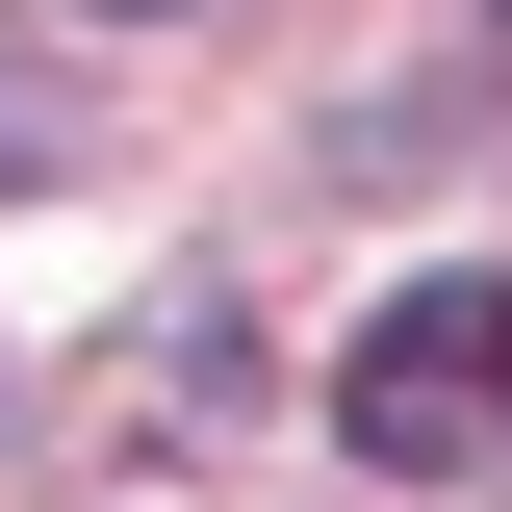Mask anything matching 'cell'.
I'll return each instance as SVG.
<instances>
[{
	"label": "cell",
	"mask_w": 512,
	"mask_h": 512,
	"mask_svg": "<svg viewBox=\"0 0 512 512\" xmlns=\"http://www.w3.org/2000/svg\"><path fill=\"white\" fill-rule=\"evenodd\" d=\"M359 461L384 487H487L512 461V282H410V308H359Z\"/></svg>",
	"instance_id": "6da1fadb"
},
{
	"label": "cell",
	"mask_w": 512,
	"mask_h": 512,
	"mask_svg": "<svg viewBox=\"0 0 512 512\" xmlns=\"http://www.w3.org/2000/svg\"><path fill=\"white\" fill-rule=\"evenodd\" d=\"M103 26H128V0H103Z\"/></svg>",
	"instance_id": "7a4b0ae2"
}]
</instances>
